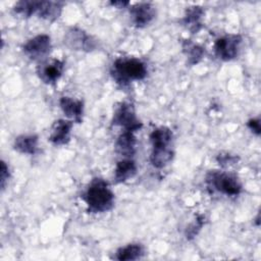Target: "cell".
Listing matches in <instances>:
<instances>
[{"label": "cell", "instance_id": "cell-1", "mask_svg": "<svg viewBox=\"0 0 261 261\" xmlns=\"http://www.w3.org/2000/svg\"><path fill=\"white\" fill-rule=\"evenodd\" d=\"M152 151L150 162L155 168L165 167L173 157V134L167 126L156 127L150 134Z\"/></svg>", "mask_w": 261, "mask_h": 261}, {"label": "cell", "instance_id": "cell-2", "mask_svg": "<svg viewBox=\"0 0 261 261\" xmlns=\"http://www.w3.org/2000/svg\"><path fill=\"white\" fill-rule=\"evenodd\" d=\"M84 199L89 211L94 213L109 211L114 205V194L108 182L102 178H94L91 181Z\"/></svg>", "mask_w": 261, "mask_h": 261}, {"label": "cell", "instance_id": "cell-3", "mask_svg": "<svg viewBox=\"0 0 261 261\" xmlns=\"http://www.w3.org/2000/svg\"><path fill=\"white\" fill-rule=\"evenodd\" d=\"M147 73V65L138 58H118L113 62L111 69L113 79L121 85L133 81H142Z\"/></svg>", "mask_w": 261, "mask_h": 261}, {"label": "cell", "instance_id": "cell-4", "mask_svg": "<svg viewBox=\"0 0 261 261\" xmlns=\"http://www.w3.org/2000/svg\"><path fill=\"white\" fill-rule=\"evenodd\" d=\"M209 188L226 196H238L242 192V184L237 176L223 171L213 170L206 176Z\"/></svg>", "mask_w": 261, "mask_h": 261}, {"label": "cell", "instance_id": "cell-5", "mask_svg": "<svg viewBox=\"0 0 261 261\" xmlns=\"http://www.w3.org/2000/svg\"><path fill=\"white\" fill-rule=\"evenodd\" d=\"M242 37L237 34H229L223 36L215 41L214 52L217 58L223 61L234 59L240 52L242 45Z\"/></svg>", "mask_w": 261, "mask_h": 261}, {"label": "cell", "instance_id": "cell-6", "mask_svg": "<svg viewBox=\"0 0 261 261\" xmlns=\"http://www.w3.org/2000/svg\"><path fill=\"white\" fill-rule=\"evenodd\" d=\"M112 123L114 125H120L124 130L136 132L139 130L143 124L138 119L134 106L127 102H121L114 111Z\"/></svg>", "mask_w": 261, "mask_h": 261}, {"label": "cell", "instance_id": "cell-7", "mask_svg": "<svg viewBox=\"0 0 261 261\" xmlns=\"http://www.w3.org/2000/svg\"><path fill=\"white\" fill-rule=\"evenodd\" d=\"M51 39L48 35L42 34L30 39L22 47L25 55L31 59L38 60L45 58L51 51Z\"/></svg>", "mask_w": 261, "mask_h": 261}, {"label": "cell", "instance_id": "cell-8", "mask_svg": "<svg viewBox=\"0 0 261 261\" xmlns=\"http://www.w3.org/2000/svg\"><path fill=\"white\" fill-rule=\"evenodd\" d=\"M129 14L136 27L144 28L155 18L156 11L151 3L142 2L133 5L129 9Z\"/></svg>", "mask_w": 261, "mask_h": 261}, {"label": "cell", "instance_id": "cell-9", "mask_svg": "<svg viewBox=\"0 0 261 261\" xmlns=\"http://www.w3.org/2000/svg\"><path fill=\"white\" fill-rule=\"evenodd\" d=\"M64 43L74 50L92 51L96 47L95 41L89 35L75 28L67 32L64 38Z\"/></svg>", "mask_w": 261, "mask_h": 261}, {"label": "cell", "instance_id": "cell-10", "mask_svg": "<svg viewBox=\"0 0 261 261\" xmlns=\"http://www.w3.org/2000/svg\"><path fill=\"white\" fill-rule=\"evenodd\" d=\"M72 127V121L58 119L56 120L51 128L49 141L57 146L65 145L70 140V129Z\"/></svg>", "mask_w": 261, "mask_h": 261}, {"label": "cell", "instance_id": "cell-11", "mask_svg": "<svg viewBox=\"0 0 261 261\" xmlns=\"http://www.w3.org/2000/svg\"><path fill=\"white\" fill-rule=\"evenodd\" d=\"M59 105L62 112L71 120L80 123L83 119L84 103L82 100H75L70 97H61Z\"/></svg>", "mask_w": 261, "mask_h": 261}, {"label": "cell", "instance_id": "cell-12", "mask_svg": "<svg viewBox=\"0 0 261 261\" xmlns=\"http://www.w3.org/2000/svg\"><path fill=\"white\" fill-rule=\"evenodd\" d=\"M136 143L137 140L134 135V132L124 130L118 137L115 143L116 152L125 158L132 157L136 152Z\"/></svg>", "mask_w": 261, "mask_h": 261}, {"label": "cell", "instance_id": "cell-13", "mask_svg": "<svg viewBox=\"0 0 261 261\" xmlns=\"http://www.w3.org/2000/svg\"><path fill=\"white\" fill-rule=\"evenodd\" d=\"M63 67L64 63L61 60L54 59L41 67V70L39 71L40 77L47 84H54L62 75Z\"/></svg>", "mask_w": 261, "mask_h": 261}, {"label": "cell", "instance_id": "cell-14", "mask_svg": "<svg viewBox=\"0 0 261 261\" xmlns=\"http://www.w3.org/2000/svg\"><path fill=\"white\" fill-rule=\"evenodd\" d=\"M62 3L55 1H38L37 14L39 17L53 21L57 19L62 10Z\"/></svg>", "mask_w": 261, "mask_h": 261}, {"label": "cell", "instance_id": "cell-15", "mask_svg": "<svg viewBox=\"0 0 261 261\" xmlns=\"http://www.w3.org/2000/svg\"><path fill=\"white\" fill-rule=\"evenodd\" d=\"M137 173V164L133 159L124 158L117 162L114 170V179L116 182H124L135 176Z\"/></svg>", "mask_w": 261, "mask_h": 261}, {"label": "cell", "instance_id": "cell-16", "mask_svg": "<svg viewBox=\"0 0 261 261\" xmlns=\"http://www.w3.org/2000/svg\"><path fill=\"white\" fill-rule=\"evenodd\" d=\"M39 139L36 135H21L15 138L13 147L22 154L34 155L38 151Z\"/></svg>", "mask_w": 261, "mask_h": 261}, {"label": "cell", "instance_id": "cell-17", "mask_svg": "<svg viewBox=\"0 0 261 261\" xmlns=\"http://www.w3.org/2000/svg\"><path fill=\"white\" fill-rule=\"evenodd\" d=\"M203 8L200 6H191L187 9L182 23L193 33H197L201 29V18L203 16Z\"/></svg>", "mask_w": 261, "mask_h": 261}, {"label": "cell", "instance_id": "cell-18", "mask_svg": "<svg viewBox=\"0 0 261 261\" xmlns=\"http://www.w3.org/2000/svg\"><path fill=\"white\" fill-rule=\"evenodd\" d=\"M144 254V249L140 244H129L117 250L115 258L119 261H129L140 259Z\"/></svg>", "mask_w": 261, "mask_h": 261}, {"label": "cell", "instance_id": "cell-19", "mask_svg": "<svg viewBox=\"0 0 261 261\" xmlns=\"http://www.w3.org/2000/svg\"><path fill=\"white\" fill-rule=\"evenodd\" d=\"M182 47H184V51L188 57V62L191 65L198 63L204 56V49L197 44L186 42Z\"/></svg>", "mask_w": 261, "mask_h": 261}, {"label": "cell", "instance_id": "cell-20", "mask_svg": "<svg viewBox=\"0 0 261 261\" xmlns=\"http://www.w3.org/2000/svg\"><path fill=\"white\" fill-rule=\"evenodd\" d=\"M37 6H38V1H19L15 4L14 6V11L17 14H20L24 17H30L34 13L37 12Z\"/></svg>", "mask_w": 261, "mask_h": 261}, {"label": "cell", "instance_id": "cell-21", "mask_svg": "<svg viewBox=\"0 0 261 261\" xmlns=\"http://www.w3.org/2000/svg\"><path fill=\"white\" fill-rule=\"evenodd\" d=\"M205 223V217L203 215H199L196 220L190 225L187 227V230H186V236H187V239L188 240H191L193 238H195L198 232L200 231V229L202 228V226L204 225Z\"/></svg>", "mask_w": 261, "mask_h": 261}, {"label": "cell", "instance_id": "cell-22", "mask_svg": "<svg viewBox=\"0 0 261 261\" xmlns=\"http://www.w3.org/2000/svg\"><path fill=\"white\" fill-rule=\"evenodd\" d=\"M9 178V169L8 166L6 165V163L4 161H1V171H0V181H1V188L2 190L4 189L6 181Z\"/></svg>", "mask_w": 261, "mask_h": 261}, {"label": "cell", "instance_id": "cell-23", "mask_svg": "<svg viewBox=\"0 0 261 261\" xmlns=\"http://www.w3.org/2000/svg\"><path fill=\"white\" fill-rule=\"evenodd\" d=\"M237 160V157L230 155V154H219L217 156V161L219 162V164L221 165H230L233 164Z\"/></svg>", "mask_w": 261, "mask_h": 261}, {"label": "cell", "instance_id": "cell-24", "mask_svg": "<svg viewBox=\"0 0 261 261\" xmlns=\"http://www.w3.org/2000/svg\"><path fill=\"white\" fill-rule=\"evenodd\" d=\"M247 125L255 135H257V136L260 135L261 127H260V119L259 118H252V119H250L248 121Z\"/></svg>", "mask_w": 261, "mask_h": 261}, {"label": "cell", "instance_id": "cell-25", "mask_svg": "<svg viewBox=\"0 0 261 261\" xmlns=\"http://www.w3.org/2000/svg\"><path fill=\"white\" fill-rule=\"evenodd\" d=\"M112 5L114 6H118V8H122L126 5H128V2H123V1H114V2H111Z\"/></svg>", "mask_w": 261, "mask_h": 261}]
</instances>
